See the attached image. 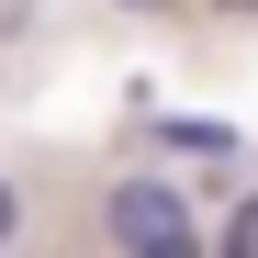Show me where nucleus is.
Listing matches in <instances>:
<instances>
[{"mask_svg":"<svg viewBox=\"0 0 258 258\" xmlns=\"http://www.w3.org/2000/svg\"><path fill=\"white\" fill-rule=\"evenodd\" d=\"M225 12H258V0H225Z\"/></svg>","mask_w":258,"mask_h":258,"instance_id":"obj_5","label":"nucleus"},{"mask_svg":"<svg viewBox=\"0 0 258 258\" xmlns=\"http://www.w3.org/2000/svg\"><path fill=\"white\" fill-rule=\"evenodd\" d=\"M146 135L180 146V157H236V123H168V112H146Z\"/></svg>","mask_w":258,"mask_h":258,"instance_id":"obj_2","label":"nucleus"},{"mask_svg":"<svg viewBox=\"0 0 258 258\" xmlns=\"http://www.w3.org/2000/svg\"><path fill=\"white\" fill-rule=\"evenodd\" d=\"M101 236L112 247H191L202 225H191V191L180 180H112L101 191Z\"/></svg>","mask_w":258,"mask_h":258,"instance_id":"obj_1","label":"nucleus"},{"mask_svg":"<svg viewBox=\"0 0 258 258\" xmlns=\"http://www.w3.org/2000/svg\"><path fill=\"white\" fill-rule=\"evenodd\" d=\"M23 236V202H12V180H0V247H12Z\"/></svg>","mask_w":258,"mask_h":258,"instance_id":"obj_3","label":"nucleus"},{"mask_svg":"<svg viewBox=\"0 0 258 258\" xmlns=\"http://www.w3.org/2000/svg\"><path fill=\"white\" fill-rule=\"evenodd\" d=\"M112 12H180V0H112Z\"/></svg>","mask_w":258,"mask_h":258,"instance_id":"obj_4","label":"nucleus"}]
</instances>
